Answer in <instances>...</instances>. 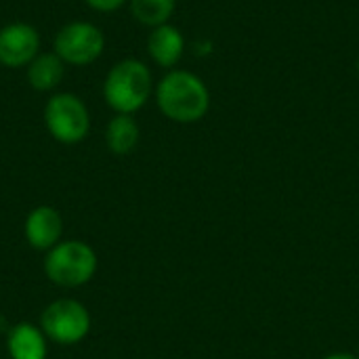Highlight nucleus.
<instances>
[{
  "label": "nucleus",
  "mask_w": 359,
  "mask_h": 359,
  "mask_svg": "<svg viewBox=\"0 0 359 359\" xmlns=\"http://www.w3.org/2000/svg\"><path fill=\"white\" fill-rule=\"evenodd\" d=\"M324 359H358V355H353V353H347V351H337V353H330V355H326Z\"/></svg>",
  "instance_id": "nucleus-15"
},
{
  "label": "nucleus",
  "mask_w": 359,
  "mask_h": 359,
  "mask_svg": "<svg viewBox=\"0 0 359 359\" xmlns=\"http://www.w3.org/2000/svg\"><path fill=\"white\" fill-rule=\"evenodd\" d=\"M156 105L164 118L177 124L200 122L210 109L206 82L187 69H168L154 88Z\"/></svg>",
  "instance_id": "nucleus-1"
},
{
  "label": "nucleus",
  "mask_w": 359,
  "mask_h": 359,
  "mask_svg": "<svg viewBox=\"0 0 359 359\" xmlns=\"http://www.w3.org/2000/svg\"><path fill=\"white\" fill-rule=\"evenodd\" d=\"M128 8L137 23L154 29L158 25L170 23L177 0H128Z\"/></svg>",
  "instance_id": "nucleus-13"
},
{
  "label": "nucleus",
  "mask_w": 359,
  "mask_h": 359,
  "mask_svg": "<svg viewBox=\"0 0 359 359\" xmlns=\"http://www.w3.org/2000/svg\"><path fill=\"white\" fill-rule=\"evenodd\" d=\"M40 32L25 21H13L0 27V65L6 69L27 67L40 55Z\"/></svg>",
  "instance_id": "nucleus-7"
},
{
  "label": "nucleus",
  "mask_w": 359,
  "mask_h": 359,
  "mask_svg": "<svg viewBox=\"0 0 359 359\" xmlns=\"http://www.w3.org/2000/svg\"><path fill=\"white\" fill-rule=\"evenodd\" d=\"M358 359H359V353H358Z\"/></svg>",
  "instance_id": "nucleus-17"
},
{
  "label": "nucleus",
  "mask_w": 359,
  "mask_h": 359,
  "mask_svg": "<svg viewBox=\"0 0 359 359\" xmlns=\"http://www.w3.org/2000/svg\"><path fill=\"white\" fill-rule=\"evenodd\" d=\"M44 126L48 135L63 145H76L90 133V114L86 103L74 93H55L44 103Z\"/></svg>",
  "instance_id": "nucleus-4"
},
{
  "label": "nucleus",
  "mask_w": 359,
  "mask_h": 359,
  "mask_svg": "<svg viewBox=\"0 0 359 359\" xmlns=\"http://www.w3.org/2000/svg\"><path fill=\"white\" fill-rule=\"evenodd\" d=\"M27 84L38 93H53L65 76V63L50 50L40 53L27 67H25Z\"/></svg>",
  "instance_id": "nucleus-11"
},
{
  "label": "nucleus",
  "mask_w": 359,
  "mask_h": 359,
  "mask_svg": "<svg viewBox=\"0 0 359 359\" xmlns=\"http://www.w3.org/2000/svg\"><path fill=\"white\" fill-rule=\"evenodd\" d=\"M97 252L80 240H61L46 252L44 273L61 288H78L93 280L97 273Z\"/></svg>",
  "instance_id": "nucleus-3"
},
{
  "label": "nucleus",
  "mask_w": 359,
  "mask_h": 359,
  "mask_svg": "<svg viewBox=\"0 0 359 359\" xmlns=\"http://www.w3.org/2000/svg\"><path fill=\"white\" fill-rule=\"evenodd\" d=\"M40 328L50 343L76 345L84 341L90 330V313L76 299H57L44 307Z\"/></svg>",
  "instance_id": "nucleus-6"
},
{
  "label": "nucleus",
  "mask_w": 359,
  "mask_h": 359,
  "mask_svg": "<svg viewBox=\"0 0 359 359\" xmlns=\"http://www.w3.org/2000/svg\"><path fill=\"white\" fill-rule=\"evenodd\" d=\"M6 351L11 359H46L48 339L40 326L21 322L6 334Z\"/></svg>",
  "instance_id": "nucleus-10"
},
{
  "label": "nucleus",
  "mask_w": 359,
  "mask_h": 359,
  "mask_svg": "<svg viewBox=\"0 0 359 359\" xmlns=\"http://www.w3.org/2000/svg\"><path fill=\"white\" fill-rule=\"evenodd\" d=\"M358 76H359V57H358Z\"/></svg>",
  "instance_id": "nucleus-16"
},
{
  "label": "nucleus",
  "mask_w": 359,
  "mask_h": 359,
  "mask_svg": "<svg viewBox=\"0 0 359 359\" xmlns=\"http://www.w3.org/2000/svg\"><path fill=\"white\" fill-rule=\"evenodd\" d=\"M154 76L145 61L126 57L109 67L103 80V99L114 114H137L154 95Z\"/></svg>",
  "instance_id": "nucleus-2"
},
{
  "label": "nucleus",
  "mask_w": 359,
  "mask_h": 359,
  "mask_svg": "<svg viewBox=\"0 0 359 359\" xmlns=\"http://www.w3.org/2000/svg\"><path fill=\"white\" fill-rule=\"evenodd\" d=\"M25 240L32 248L48 252L61 242L63 236V217L53 206H36L23 223Z\"/></svg>",
  "instance_id": "nucleus-8"
},
{
  "label": "nucleus",
  "mask_w": 359,
  "mask_h": 359,
  "mask_svg": "<svg viewBox=\"0 0 359 359\" xmlns=\"http://www.w3.org/2000/svg\"><path fill=\"white\" fill-rule=\"evenodd\" d=\"M183 53H185V38L177 25L164 23V25H158L149 32L147 55L158 67L175 69L177 63L183 59Z\"/></svg>",
  "instance_id": "nucleus-9"
},
{
  "label": "nucleus",
  "mask_w": 359,
  "mask_h": 359,
  "mask_svg": "<svg viewBox=\"0 0 359 359\" xmlns=\"http://www.w3.org/2000/svg\"><path fill=\"white\" fill-rule=\"evenodd\" d=\"M141 139V128L137 120L128 114H116L105 126V145L116 156L130 154Z\"/></svg>",
  "instance_id": "nucleus-12"
},
{
  "label": "nucleus",
  "mask_w": 359,
  "mask_h": 359,
  "mask_svg": "<svg viewBox=\"0 0 359 359\" xmlns=\"http://www.w3.org/2000/svg\"><path fill=\"white\" fill-rule=\"evenodd\" d=\"M105 50V36L93 21H69L53 38V53L74 67L93 65Z\"/></svg>",
  "instance_id": "nucleus-5"
},
{
  "label": "nucleus",
  "mask_w": 359,
  "mask_h": 359,
  "mask_svg": "<svg viewBox=\"0 0 359 359\" xmlns=\"http://www.w3.org/2000/svg\"><path fill=\"white\" fill-rule=\"evenodd\" d=\"M82 2L97 13H116L118 8L128 4V0H82Z\"/></svg>",
  "instance_id": "nucleus-14"
}]
</instances>
